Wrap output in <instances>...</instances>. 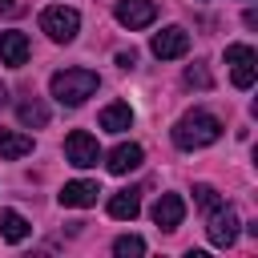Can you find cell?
<instances>
[{"label": "cell", "instance_id": "obj_4", "mask_svg": "<svg viewBox=\"0 0 258 258\" xmlns=\"http://www.w3.org/2000/svg\"><path fill=\"white\" fill-rule=\"evenodd\" d=\"M64 157H69V165H77V169L97 165V157H101L97 137H93V133H85V129H73V133L64 137Z\"/></svg>", "mask_w": 258, "mask_h": 258}, {"label": "cell", "instance_id": "obj_13", "mask_svg": "<svg viewBox=\"0 0 258 258\" xmlns=\"http://www.w3.org/2000/svg\"><path fill=\"white\" fill-rule=\"evenodd\" d=\"M97 125H101V129H109V133H125V129L133 125V109H129V105H121V101H117V105H105V109H101V117H97Z\"/></svg>", "mask_w": 258, "mask_h": 258}, {"label": "cell", "instance_id": "obj_3", "mask_svg": "<svg viewBox=\"0 0 258 258\" xmlns=\"http://www.w3.org/2000/svg\"><path fill=\"white\" fill-rule=\"evenodd\" d=\"M40 28L48 32V40L69 44V40L77 36V28H81V16H77V8L52 4V8H44V12H40Z\"/></svg>", "mask_w": 258, "mask_h": 258}, {"label": "cell", "instance_id": "obj_10", "mask_svg": "<svg viewBox=\"0 0 258 258\" xmlns=\"http://www.w3.org/2000/svg\"><path fill=\"white\" fill-rule=\"evenodd\" d=\"M97 194H101V185H97V181H64V189H60V206L85 210V206H93V202H97Z\"/></svg>", "mask_w": 258, "mask_h": 258}, {"label": "cell", "instance_id": "obj_17", "mask_svg": "<svg viewBox=\"0 0 258 258\" xmlns=\"http://www.w3.org/2000/svg\"><path fill=\"white\" fill-rule=\"evenodd\" d=\"M16 117H20V125H36V129L48 125V109H44L36 97H32V101H20V105H16Z\"/></svg>", "mask_w": 258, "mask_h": 258}, {"label": "cell", "instance_id": "obj_1", "mask_svg": "<svg viewBox=\"0 0 258 258\" xmlns=\"http://www.w3.org/2000/svg\"><path fill=\"white\" fill-rule=\"evenodd\" d=\"M97 73L93 69H60V73H52V81H48V89H52V97L60 101V105H81L85 97H93L97 93Z\"/></svg>", "mask_w": 258, "mask_h": 258}, {"label": "cell", "instance_id": "obj_20", "mask_svg": "<svg viewBox=\"0 0 258 258\" xmlns=\"http://www.w3.org/2000/svg\"><path fill=\"white\" fill-rule=\"evenodd\" d=\"M185 85H198V89H210L214 81H210V73H206L202 64H189V69H185Z\"/></svg>", "mask_w": 258, "mask_h": 258}, {"label": "cell", "instance_id": "obj_5", "mask_svg": "<svg viewBox=\"0 0 258 258\" xmlns=\"http://www.w3.org/2000/svg\"><path fill=\"white\" fill-rule=\"evenodd\" d=\"M149 48H153V56H157V60H177V56H185V52H189V32H185V28H177V24H173V28H161V32L153 36V44H149Z\"/></svg>", "mask_w": 258, "mask_h": 258}, {"label": "cell", "instance_id": "obj_16", "mask_svg": "<svg viewBox=\"0 0 258 258\" xmlns=\"http://www.w3.org/2000/svg\"><path fill=\"white\" fill-rule=\"evenodd\" d=\"M28 230H32V226H28L16 210H0V234H4L8 242H24V238H28Z\"/></svg>", "mask_w": 258, "mask_h": 258}, {"label": "cell", "instance_id": "obj_14", "mask_svg": "<svg viewBox=\"0 0 258 258\" xmlns=\"http://www.w3.org/2000/svg\"><path fill=\"white\" fill-rule=\"evenodd\" d=\"M141 157H145V153H141V145L121 141V145L109 153V169H113V173H129V169H137V165H141Z\"/></svg>", "mask_w": 258, "mask_h": 258}, {"label": "cell", "instance_id": "obj_2", "mask_svg": "<svg viewBox=\"0 0 258 258\" xmlns=\"http://www.w3.org/2000/svg\"><path fill=\"white\" fill-rule=\"evenodd\" d=\"M218 137H222V121L210 117V113H185L173 125V145L177 149H202V145H210Z\"/></svg>", "mask_w": 258, "mask_h": 258}, {"label": "cell", "instance_id": "obj_7", "mask_svg": "<svg viewBox=\"0 0 258 258\" xmlns=\"http://www.w3.org/2000/svg\"><path fill=\"white\" fill-rule=\"evenodd\" d=\"M226 64H234V85L238 89L254 85V48L250 44H230L226 48Z\"/></svg>", "mask_w": 258, "mask_h": 258}, {"label": "cell", "instance_id": "obj_6", "mask_svg": "<svg viewBox=\"0 0 258 258\" xmlns=\"http://www.w3.org/2000/svg\"><path fill=\"white\" fill-rule=\"evenodd\" d=\"M117 20L125 28H145L157 20V4L153 0H117Z\"/></svg>", "mask_w": 258, "mask_h": 258}, {"label": "cell", "instance_id": "obj_18", "mask_svg": "<svg viewBox=\"0 0 258 258\" xmlns=\"http://www.w3.org/2000/svg\"><path fill=\"white\" fill-rule=\"evenodd\" d=\"M194 202H198V210H206V214H214V210L222 206V198H218L214 185H198V189H194Z\"/></svg>", "mask_w": 258, "mask_h": 258}, {"label": "cell", "instance_id": "obj_21", "mask_svg": "<svg viewBox=\"0 0 258 258\" xmlns=\"http://www.w3.org/2000/svg\"><path fill=\"white\" fill-rule=\"evenodd\" d=\"M20 12H24L20 0H0V16H20Z\"/></svg>", "mask_w": 258, "mask_h": 258}, {"label": "cell", "instance_id": "obj_19", "mask_svg": "<svg viewBox=\"0 0 258 258\" xmlns=\"http://www.w3.org/2000/svg\"><path fill=\"white\" fill-rule=\"evenodd\" d=\"M113 254H121V258H129V254H145V242H141L137 234H125V238L113 242Z\"/></svg>", "mask_w": 258, "mask_h": 258}, {"label": "cell", "instance_id": "obj_9", "mask_svg": "<svg viewBox=\"0 0 258 258\" xmlns=\"http://www.w3.org/2000/svg\"><path fill=\"white\" fill-rule=\"evenodd\" d=\"M206 230H210V242H214V246H234V242H238V214H234L230 206H226V210L218 206Z\"/></svg>", "mask_w": 258, "mask_h": 258}, {"label": "cell", "instance_id": "obj_22", "mask_svg": "<svg viewBox=\"0 0 258 258\" xmlns=\"http://www.w3.org/2000/svg\"><path fill=\"white\" fill-rule=\"evenodd\" d=\"M133 60H137V52H133V48H129V52H121V56H117V64H121V69H129V64H133Z\"/></svg>", "mask_w": 258, "mask_h": 258}, {"label": "cell", "instance_id": "obj_15", "mask_svg": "<svg viewBox=\"0 0 258 258\" xmlns=\"http://www.w3.org/2000/svg\"><path fill=\"white\" fill-rule=\"evenodd\" d=\"M24 153H32V137L28 133H16V129H0V157L16 161Z\"/></svg>", "mask_w": 258, "mask_h": 258}, {"label": "cell", "instance_id": "obj_12", "mask_svg": "<svg viewBox=\"0 0 258 258\" xmlns=\"http://www.w3.org/2000/svg\"><path fill=\"white\" fill-rule=\"evenodd\" d=\"M137 214H141V198H137V189H121V194L109 198V218H117V222H133Z\"/></svg>", "mask_w": 258, "mask_h": 258}, {"label": "cell", "instance_id": "obj_8", "mask_svg": "<svg viewBox=\"0 0 258 258\" xmlns=\"http://www.w3.org/2000/svg\"><path fill=\"white\" fill-rule=\"evenodd\" d=\"M149 218H153L161 230H177V226H181V218H185V202H181L177 194H161V198L153 202Z\"/></svg>", "mask_w": 258, "mask_h": 258}, {"label": "cell", "instance_id": "obj_11", "mask_svg": "<svg viewBox=\"0 0 258 258\" xmlns=\"http://www.w3.org/2000/svg\"><path fill=\"white\" fill-rule=\"evenodd\" d=\"M0 60H4L8 69H20V64L28 60V36H24V32H4V36H0Z\"/></svg>", "mask_w": 258, "mask_h": 258}, {"label": "cell", "instance_id": "obj_23", "mask_svg": "<svg viewBox=\"0 0 258 258\" xmlns=\"http://www.w3.org/2000/svg\"><path fill=\"white\" fill-rule=\"evenodd\" d=\"M4 101H8V89H4V85H0V105H4Z\"/></svg>", "mask_w": 258, "mask_h": 258}]
</instances>
